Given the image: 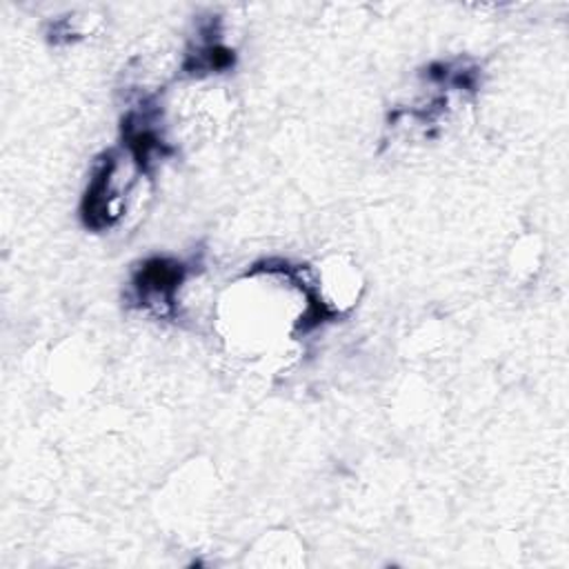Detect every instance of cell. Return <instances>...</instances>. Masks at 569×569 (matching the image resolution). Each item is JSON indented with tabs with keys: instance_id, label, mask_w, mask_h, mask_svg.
Returning a JSON list of instances; mask_svg holds the SVG:
<instances>
[{
	"instance_id": "1",
	"label": "cell",
	"mask_w": 569,
	"mask_h": 569,
	"mask_svg": "<svg viewBox=\"0 0 569 569\" xmlns=\"http://www.w3.org/2000/svg\"><path fill=\"white\" fill-rule=\"evenodd\" d=\"M142 164L124 147L122 151H109L96 167L82 202V218L87 227L104 229L116 224L136 191Z\"/></svg>"
},
{
	"instance_id": "2",
	"label": "cell",
	"mask_w": 569,
	"mask_h": 569,
	"mask_svg": "<svg viewBox=\"0 0 569 569\" xmlns=\"http://www.w3.org/2000/svg\"><path fill=\"white\" fill-rule=\"evenodd\" d=\"M184 278V267L173 260L156 258L142 264L133 280L136 296L140 305L158 316H164L173 309L176 289Z\"/></svg>"
}]
</instances>
